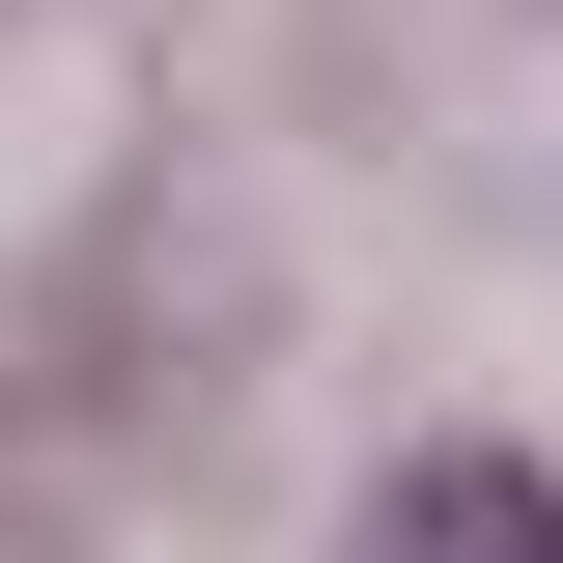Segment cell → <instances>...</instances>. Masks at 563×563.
<instances>
[{
	"mask_svg": "<svg viewBox=\"0 0 563 563\" xmlns=\"http://www.w3.org/2000/svg\"><path fill=\"white\" fill-rule=\"evenodd\" d=\"M339 563H563V479L536 451H395V507H366Z\"/></svg>",
	"mask_w": 563,
	"mask_h": 563,
	"instance_id": "obj_1",
	"label": "cell"
}]
</instances>
